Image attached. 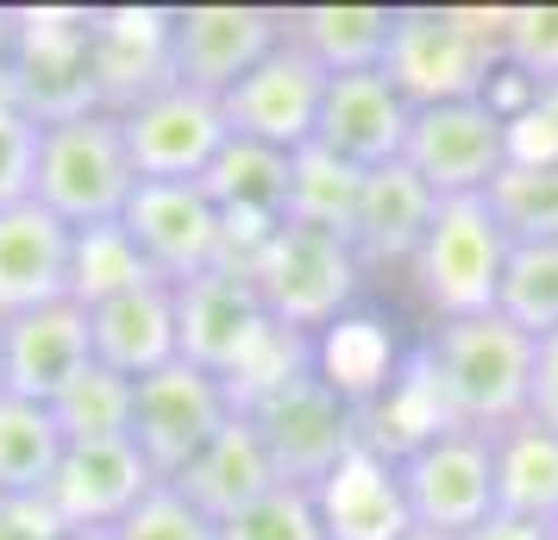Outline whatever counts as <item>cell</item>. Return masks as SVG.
Instances as JSON below:
<instances>
[{
	"instance_id": "35",
	"label": "cell",
	"mask_w": 558,
	"mask_h": 540,
	"mask_svg": "<svg viewBox=\"0 0 558 540\" xmlns=\"http://www.w3.org/2000/svg\"><path fill=\"white\" fill-rule=\"evenodd\" d=\"M327 364H320V377L327 384H339L345 396H357V389H371L377 377H389V339L377 334V321H339L327 334Z\"/></svg>"
},
{
	"instance_id": "32",
	"label": "cell",
	"mask_w": 558,
	"mask_h": 540,
	"mask_svg": "<svg viewBox=\"0 0 558 540\" xmlns=\"http://www.w3.org/2000/svg\"><path fill=\"white\" fill-rule=\"evenodd\" d=\"M489 101L508 113V164H558V82L527 88L502 70Z\"/></svg>"
},
{
	"instance_id": "7",
	"label": "cell",
	"mask_w": 558,
	"mask_h": 540,
	"mask_svg": "<svg viewBox=\"0 0 558 540\" xmlns=\"http://www.w3.org/2000/svg\"><path fill=\"white\" fill-rule=\"evenodd\" d=\"M239 421V396L202 364H163L132 384V446L151 459V471L170 484L202 459L214 440Z\"/></svg>"
},
{
	"instance_id": "8",
	"label": "cell",
	"mask_w": 558,
	"mask_h": 540,
	"mask_svg": "<svg viewBox=\"0 0 558 540\" xmlns=\"http://www.w3.org/2000/svg\"><path fill=\"white\" fill-rule=\"evenodd\" d=\"M383 76L402 88L408 107L477 101L502 76V45L464 32L452 7H396V38L383 57Z\"/></svg>"
},
{
	"instance_id": "29",
	"label": "cell",
	"mask_w": 558,
	"mask_h": 540,
	"mask_svg": "<svg viewBox=\"0 0 558 540\" xmlns=\"http://www.w3.org/2000/svg\"><path fill=\"white\" fill-rule=\"evenodd\" d=\"M57 428L70 446H95V440H132V377L88 364L76 384L51 403Z\"/></svg>"
},
{
	"instance_id": "17",
	"label": "cell",
	"mask_w": 558,
	"mask_h": 540,
	"mask_svg": "<svg viewBox=\"0 0 558 540\" xmlns=\"http://www.w3.org/2000/svg\"><path fill=\"white\" fill-rule=\"evenodd\" d=\"M7 339V389L26 396V403H57L63 389L76 384L82 371L95 364V327L82 302H45L32 314L0 321Z\"/></svg>"
},
{
	"instance_id": "42",
	"label": "cell",
	"mask_w": 558,
	"mask_h": 540,
	"mask_svg": "<svg viewBox=\"0 0 558 540\" xmlns=\"http://www.w3.org/2000/svg\"><path fill=\"white\" fill-rule=\"evenodd\" d=\"M402 540H452V535H433V528H408Z\"/></svg>"
},
{
	"instance_id": "39",
	"label": "cell",
	"mask_w": 558,
	"mask_h": 540,
	"mask_svg": "<svg viewBox=\"0 0 558 540\" xmlns=\"http://www.w3.org/2000/svg\"><path fill=\"white\" fill-rule=\"evenodd\" d=\"M527 421L558 434V334L533 346V384H527Z\"/></svg>"
},
{
	"instance_id": "34",
	"label": "cell",
	"mask_w": 558,
	"mask_h": 540,
	"mask_svg": "<svg viewBox=\"0 0 558 540\" xmlns=\"http://www.w3.org/2000/svg\"><path fill=\"white\" fill-rule=\"evenodd\" d=\"M502 70L521 76L527 88L558 82V0H546V7H508Z\"/></svg>"
},
{
	"instance_id": "6",
	"label": "cell",
	"mask_w": 558,
	"mask_h": 540,
	"mask_svg": "<svg viewBox=\"0 0 558 540\" xmlns=\"http://www.w3.org/2000/svg\"><path fill=\"white\" fill-rule=\"evenodd\" d=\"M402 496L414 528L464 540L496 515V434L477 428H433L396 453Z\"/></svg>"
},
{
	"instance_id": "15",
	"label": "cell",
	"mask_w": 558,
	"mask_h": 540,
	"mask_svg": "<svg viewBox=\"0 0 558 540\" xmlns=\"http://www.w3.org/2000/svg\"><path fill=\"white\" fill-rule=\"evenodd\" d=\"M157 484L163 478L151 471V459L132 440H95V446H70L63 453L45 503L57 509V521L70 535H113Z\"/></svg>"
},
{
	"instance_id": "19",
	"label": "cell",
	"mask_w": 558,
	"mask_h": 540,
	"mask_svg": "<svg viewBox=\"0 0 558 540\" xmlns=\"http://www.w3.org/2000/svg\"><path fill=\"white\" fill-rule=\"evenodd\" d=\"M70 252H76V232L51 207H7L0 214V321L63 302L70 296Z\"/></svg>"
},
{
	"instance_id": "1",
	"label": "cell",
	"mask_w": 558,
	"mask_h": 540,
	"mask_svg": "<svg viewBox=\"0 0 558 540\" xmlns=\"http://www.w3.org/2000/svg\"><path fill=\"white\" fill-rule=\"evenodd\" d=\"M533 346L508 314H471V321H433V339L421 352V389H427L439 428H477L502 434L527 421V384H533Z\"/></svg>"
},
{
	"instance_id": "37",
	"label": "cell",
	"mask_w": 558,
	"mask_h": 540,
	"mask_svg": "<svg viewBox=\"0 0 558 540\" xmlns=\"http://www.w3.org/2000/svg\"><path fill=\"white\" fill-rule=\"evenodd\" d=\"M38 120L20 101L0 95V214L7 207L32 202V182H38Z\"/></svg>"
},
{
	"instance_id": "26",
	"label": "cell",
	"mask_w": 558,
	"mask_h": 540,
	"mask_svg": "<svg viewBox=\"0 0 558 540\" xmlns=\"http://www.w3.org/2000/svg\"><path fill=\"white\" fill-rule=\"evenodd\" d=\"M70 453V440L57 428L51 403H26V396H0V496H45L57 465Z\"/></svg>"
},
{
	"instance_id": "18",
	"label": "cell",
	"mask_w": 558,
	"mask_h": 540,
	"mask_svg": "<svg viewBox=\"0 0 558 540\" xmlns=\"http://www.w3.org/2000/svg\"><path fill=\"white\" fill-rule=\"evenodd\" d=\"M408 127H414V107L402 101V88L383 70H357V76L327 82L314 145H327L332 157H345L357 170H383V164H402Z\"/></svg>"
},
{
	"instance_id": "22",
	"label": "cell",
	"mask_w": 558,
	"mask_h": 540,
	"mask_svg": "<svg viewBox=\"0 0 558 540\" xmlns=\"http://www.w3.org/2000/svg\"><path fill=\"white\" fill-rule=\"evenodd\" d=\"M433 214H439V195L408 164L364 170V195H357V214H352L357 264H414Z\"/></svg>"
},
{
	"instance_id": "43",
	"label": "cell",
	"mask_w": 558,
	"mask_h": 540,
	"mask_svg": "<svg viewBox=\"0 0 558 540\" xmlns=\"http://www.w3.org/2000/svg\"><path fill=\"white\" fill-rule=\"evenodd\" d=\"M0 396H7V339H0Z\"/></svg>"
},
{
	"instance_id": "11",
	"label": "cell",
	"mask_w": 558,
	"mask_h": 540,
	"mask_svg": "<svg viewBox=\"0 0 558 540\" xmlns=\"http://www.w3.org/2000/svg\"><path fill=\"white\" fill-rule=\"evenodd\" d=\"M120 227L145 252L157 284H195L227 264V214L207 202L202 182H138Z\"/></svg>"
},
{
	"instance_id": "23",
	"label": "cell",
	"mask_w": 558,
	"mask_h": 540,
	"mask_svg": "<svg viewBox=\"0 0 558 540\" xmlns=\"http://www.w3.org/2000/svg\"><path fill=\"white\" fill-rule=\"evenodd\" d=\"M170 484H177L182 496H189V503H195V509L220 528V521H232L239 509H252L257 496H270L282 478H277V465H270V453H264L257 428L239 415L227 434L214 440L202 459L182 471V478H170Z\"/></svg>"
},
{
	"instance_id": "31",
	"label": "cell",
	"mask_w": 558,
	"mask_h": 540,
	"mask_svg": "<svg viewBox=\"0 0 558 540\" xmlns=\"http://www.w3.org/2000/svg\"><path fill=\"white\" fill-rule=\"evenodd\" d=\"M496 314H508L533 339L558 334V239H546V245H514L508 252Z\"/></svg>"
},
{
	"instance_id": "14",
	"label": "cell",
	"mask_w": 558,
	"mask_h": 540,
	"mask_svg": "<svg viewBox=\"0 0 558 540\" xmlns=\"http://www.w3.org/2000/svg\"><path fill=\"white\" fill-rule=\"evenodd\" d=\"M120 132H126V152L138 182H202L207 164L227 145V113L214 95H195V88H157L138 107L120 113Z\"/></svg>"
},
{
	"instance_id": "40",
	"label": "cell",
	"mask_w": 558,
	"mask_h": 540,
	"mask_svg": "<svg viewBox=\"0 0 558 540\" xmlns=\"http://www.w3.org/2000/svg\"><path fill=\"white\" fill-rule=\"evenodd\" d=\"M464 540H553V528H539V521H514V515H489V521L471 528Z\"/></svg>"
},
{
	"instance_id": "24",
	"label": "cell",
	"mask_w": 558,
	"mask_h": 540,
	"mask_svg": "<svg viewBox=\"0 0 558 540\" xmlns=\"http://www.w3.org/2000/svg\"><path fill=\"white\" fill-rule=\"evenodd\" d=\"M289 38L302 45L327 76L383 70L389 38H396V7L371 0H327V7H289Z\"/></svg>"
},
{
	"instance_id": "2",
	"label": "cell",
	"mask_w": 558,
	"mask_h": 540,
	"mask_svg": "<svg viewBox=\"0 0 558 540\" xmlns=\"http://www.w3.org/2000/svg\"><path fill=\"white\" fill-rule=\"evenodd\" d=\"M264 314L277 321L282 334L295 339H320L339 321H352L357 289H364V264H357L352 239L339 232H314V227H289L282 220L245 264Z\"/></svg>"
},
{
	"instance_id": "10",
	"label": "cell",
	"mask_w": 558,
	"mask_h": 540,
	"mask_svg": "<svg viewBox=\"0 0 558 540\" xmlns=\"http://www.w3.org/2000/svg\"><path fill=\"white\" fill-rule=\"evenodd\" d=\"M289 38V13L282 7H232V0H202V7H177L170 26V76L195 95H232L252 76L264 57Z\"/></svg>"
},
{
	"instance_id": "30",
	"label": "cell",
	"mask_w": 558,
	"mask_h": 540,
	"mask_svg": "<svg viewBox=\"0 0 558 540\" xmlns=\"http://www.w3.org/2000/svg\"><path fill=\"white\" fill-rule=\"evenodd\" d=\"M483 202L508 232V245H546L558 239V164H508Z\"/></svg>"
},
{
	"instance_id": "41",
	"label": "cell",
	"mask_w": 558,
	"mask_h": 540,
	"mask_svg": "<svg viewBox=\"0 0 558 540\" xmlns=\"http://www.w3.org/2000/svg\"><path fill=\"white\" fill-rule=\"evenodd\" d=\"M13 63H20V7H0V95L13 88Z\"/></svg>"
},
{
	"instance_id": "16",
	"label": "cell",
	"mask_w": 558,
	"mask_h": 540,
	"mask_svg": "<svg viewBox=\"0 0 558 540\" xmlns=\"http://www.w3.org/2000/svg\"><path fill=\"white\" fill-rule=\"evenodd\" d=\"M170 26H177V7H88V51H95V88L107 113H126L177 82Z\"/></svg>"
},
{
	"instance_id": "5",
	"label": "cell",
	"mask_w": 558,
	"mask_h": 540,
	"mask_svg": "<svg viewBox=\"0 0 558 540\" xmlns=\"http://www.w3.org/2000/svg\"><path fill=\"white\" fill-rule=\"evenodd\" d=\"M508 232L496 227V214L483 195H458V202H439L427 239L414 252V289L433 309V321H471V314H489L496 296H502V271H508Z\"/></svg>"
},
{
	"instance_id": "33",
	"label": "cell",
	"mask_w": 558,
	"mask_h": 540,
	"mask_svg": "<svg viewBox=\"0 0 558 540\" xmlns=\"http://www.w3.org/2000/svg\"><path fill=\"white\" fill-rule=\"evenodd\" d=\"M220 540H327V521H320L314 490L277 484L270 496H257L252 509L220 521Z\"/></svg>"
},
{
	"instance_id": "13",
	"label": "cell",
	"mask_w": 558,
	"mask_h": 540,
	"mask_svg": "<svg viewBox=\"0 0 558 540\" xmlns=\"http://www.w3.org/2000/svg\"><path fill=\"white\" fill-rule=\"evenodd\" d=\"M327 70L295 45L282 38L277 51L257 63L252 76L239 82L232 95H220V113H227L232 139H252V145H270V152H302L320 132V101H327Z\"/></svg>"
},
{
	"instance_id": "25",
	"label": "cell",
	"mask_w": 558,
	"mask_h": 540,
	"mask_svg": "<svg viewBox=\"0 0 558 540\" xmlns=\"http://www.w3.org/2000/svg\"><path fill=\"white\" fill-rule=\"evenodd\" d=\"M496 515L514 521H558V434L514 421L496 434Z\"/></svg>"
},
{
	"instance_id": "9",
	"label": "cell",
	"mask_w": 558,
	"mask_h": 540,
	"mask_svg": "<svg viewBox=\"0 0 558 540\" xmlns=\"http://www.w3.org/2000/svg\"><path fill=\"white\" fill-rule=\"evenodd\" d=\"M402 164L427 182L439 202L489 195V182L508 170V113L489 101V95H477V101L414 107Z\"/></svg>"
},
{
	"instance_id": "4",
	"label": "cell",
	"mask_w": 558,
	"mask_h": 540,
	"mask_svg": "<svg viewBox=\"0 0 558 540\" xmlns=\"http://www.w3.org/2000/svg\"><path fill=\"white\" fill-rule=\"evenodd\" d=\"M239 415L257 428V440H264V453H270L282 484H302V490H320L364 446L357 403L339 384L320 377V364H307L295 377H282L277 389L252 396Z\"/></svg>"
},
{
	"instance_id": "20",
	"label": "cell",
	"mask_w": 558,
	"mask_h": 540,
	"mask_svg": "<svg viewBox=\"0 0 558 540\" xmlns=\"http://www.w3.org/2000/svg\"><path fill=\"white\" fill-rule=\"evenodd\" d=\"M95 327V364L120 371V377H151L163 364L182 359V327H177V289L170 284H145L126 289L101 309H88Z\"/></svg>"
},
{
	"instance_id": "38",
	"label": "cell",
	"mask_w": 558,
	"mask_h": 540,
	"mask_svg": "<svg viewBox=\"0 0 558 540\" xmlns=\"http://www.w3.org/2000/svg\"><path fill=\"white\" fill-rule=\"evenodd\" d=\"M0 540H70L45 496H0Z\"/></svg>"
},
{
	"instance_id": "28",
	"label": "cell",
	"mask_w": 558,
	"mask_h": 540,
	"mask_svg": "<svg viewBox=\"0 0 558 540\" xmlns=\"http://www.w3.org/2000/svg\"><path fill=\"white\" fill-rule=\"evenodd\" d=\"M157 284L145 252L132 245V232L113 220V227H82L76 232V252H70V302L82 309H101L126 289H145Z\"/></svg>"
},
{
	"instance_id": "44",
	"label": "cell",
	"mask_w": 558,
	"mask_h": 540,
	"mask_svg": "<svg viewBox=\"0 0 558 540\" xmlns=\"http://www.w3.org/2000/svg\"><path fill=\"white\" fill-rule=\"evenodd\" d=\"M70 540H107V535H70Z\"/></svg>"
},
{
	"instance_id": "27",
	"label": "cell",
	"mask_w": 558,
	"mask_h": 540,
	"mask_svg": "<svg viewBox=\"0 0 558 540\" xmlns=\"http://www.w3.org/2000/svg\"><path fill=\"white\" fill-rule=\"evenodd\" d=\"M364 195V170L332 157L327 145H302L289 157V227H314V232H339L352 239V214Z\"/></svg>"
},
{
	"instance_id": "12",
	"label": "cell",
	"mask_w": 558,
	"mask_h": 540,
	"mask_svg": "<svg viewBox=\"0 0 558 540\" xmlns=\"http://www.w3.org/2000/svg\"><path fill=\"white\" fill-rule=\"evenodd\" d=\"M7 101H20L38 127L76 120V113H101L95 51H88V13L20 7V63H13Z\"/></svg>"
},
{
	"instance_id": "3",
	"label": "cell",
	"mask_w": 558,
	"mask_h": 540,
	"mask_svg": "<svg viewBox=\"0 0 558 540\" xmlns=\"http://www.w3.org/2000/svg\"><path fill=\"white\" fill-rule=\"evenodd\" d=\"M138 170H132L126 132L120 113H76V120H57L38 132V182H32V202L51 207L70 232L82 227H113L126 214Z\"/></svg>"
},
{
	"instance_id": "36",
	"label": "cell",
	"mask_w": 558,
	"mask_h": 540,
	"mask_svg": "<svg viewBox=\"0 0 558 540\" xmlns=\"http://www.w3.org/2000/svg\"><path fill=\"white\" fill-rule=\"evenodd\" d=\"M107 540H220V528H214L177 484H157Z\"/></svg>"
},
{
	"instance_id": "21",
	"label": "cell",
	"mask_w": 558,
	"mask_h": 540,
	"mask_svg": "<svg viewBox=\"0 0 558 540\" xmlns=\"http://www.w3.org/2000/svg\"><path fill=\"white\" fill-rule=\"evenodd\" d=\"M314 503H320L327 540H402L408 528H414L408 496H402V471H396V459L377 453L371 440L332 471L327 484L314 490Z\"/></svg>"
},
{
	"instance_id": "45",
	"label": "cell",
	"mask_w": 558,
	"mask_h": 540,
	"mask_svg": "<svg viewBox=\"0 0 558 540\" xmlns=\"http://www.w3.org/2000/svg\"><path fill=\"white\" fill-rule=\"evenodd\" d=\"M553 540H558V521H553Z\"/></svg>"
}]
</instances>
